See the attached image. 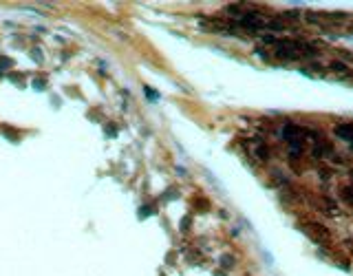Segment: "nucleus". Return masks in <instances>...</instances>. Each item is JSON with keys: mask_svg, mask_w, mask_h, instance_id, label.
<instances>
[{"mask_svg": "<svg viewBox=\"0 0 353 276\" xmlns=\"http://www.w3.org/2000/svg\"><path fill=\"white\" fill-rule=\"evenodd\" d=\"M305 230H307V234L313 239V241H327L329 239V232H327V228H322V225H318V223H307L305 225Z\"/></svg>", "mask_w": 353, "mask_h": 276, "instance_id": "1", "label": "nucleus"}, {"mask_svg": "<svg viewBox=\"0 0 353 276\" xmlns=\"http://www.w3.org/2000/svg\"><path fill=\"white\" fill-rule=\"evenodd\" d=\"M338 133H340L346 141H351V144H353V126H340V128H338Z\"/></svg>", "mask_w": 353, "mask_h": 276, "instance_id": "2", "label": "nucleus"}]
</instances>
